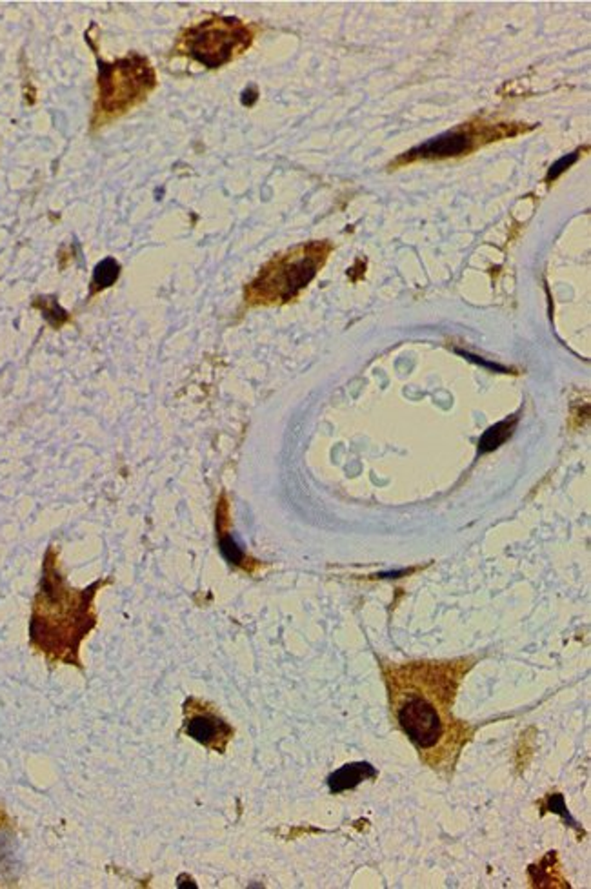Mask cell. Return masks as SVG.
I'll return each instance as SVG.
<instances>
[{"mask_svg":"<svg viewBox=\"0 0 591 889\" xmlns=\"http://www.w3.org/2000/svg\"><path fill=\"white\" fill-rule=\"evenodd\" d=\"M118 277V265L113 259H104L97 268L93 276V290H102L109 285H113Z\"/></svg>","mask_w":591,"mask_h":889,"instance_id":"cell-9","label":"cell"},{"mask_svg":"<svg viewBox=\"0 0 591 889\" xmlns=\"http://www.w3.org/2000/svg\"><path fill=\"white\" fill-rule=\"evenodd\" d=\"M577 157H578V155H577V154H573V155H569V157H564V159H560V161H559V163H557V164H555V166L551 168V172H549V175H548V181H551V179H557V177L560 175V172H564V170H566V168H568V166H569L571 163H575V161H577Z\"/></svg>","mask_w":591,"mask_h":889,"instance_id":"cell-11","label":"cell"},{"mask_svg":"<svg viewBox=\"0 0 591 889\" xmlns=\"http://www.w3.org/2000/svg\"><path fill=\"white\" fill-rule=\"evenodd\" d=\"M220 550H222L224 558H226L227 562L236 564V566L243 564V560H245V552L239 548V545H236V543L233 541V538L224 536V538L220 539Z\"/></svg>","mask_w":591,"mask_h":889,"instance_id":"cell-10","label":"cell"},{"mask_svg":"<svg viewBox=\"0 0 591 889\" xmlns=\"http://www.w3.org/2000/svg\"><path fill=\"white\" fill-rule=\"evenodd\" d=\"M515 425H517V417L513 416L512 419H504V421H501V423H497V425L490 426V428L486 430V434H485V435L481 437V441H479V451H481L483 454H486V453H492V451H495L497 447H501V444H503V443H504V441H506V439L513 434Z\"/></svg>","mask_w":591,"mask_h":889,"instance_id":"cell-8","label":"cell"},{"mask_svg":"<svg viewBox=\"0 0 591 889\" xmlns=\"http://www.w3.org/2000/svg\"><path fill=\"white\" fill-rule=\"evenodd\" d=\"M524 128L513 130L510 125H462L460 128L448 132L440 137H435L410 152H406L402 157L395 161V164H404V163H419V161H435V159H446V157H455L460 154H467L477 150L485 143H492L503 137H512L521 134Z\"/></svg>","mask_w":591,"mask_h":889,"instance_id":"cell-5","label":"cell"},{"mask_svg":"<svg viewBox=\"0 0 591 889\" xmlns=\"http://www.w3.org/2000/svg\"><path fill=\"white\" fill-rule=\"evenodd\" d=\"M252 32L239 21L213 19L206 21L182 35V53L208 68H218L235 55L243 53L252 44Z\"/></svg>","mask_w":591,"mask_h":889,"instance_id":"cell-4","label":"cell"},{"mask_svg":"<svg viewBox=\"0 0 591 889\" xmlns=\"http://www.w3.org/2000/svg\"><path fill=\"white\" fill-rule=\"evenodd\" d=\"M98 121L116 117L141 102L155 86V73L141 57L100 66Z\"/></svg>","mask_w":591,"mask_h":889,"instance_id":"cell-3","label":"cell"},{"mask_svg":"<svg viewBox=\"0 0 591 889\" xmlns=\"http://www.w3.org/2000/svg\"><path fill=\"white\" fill-rule=\"evenodd\" d=\"M471 658L386 665L384 677L397 725L433 769H453L473 729L455 718L453 702Z\"/></svg>","mask_w":591,"mask_h":889,"instance_id":"cell-1","label":"cell"},{"mask_svg":"<svg viewBox=\"0 0 591 889\" xmlns=\"http://www.w3.org/2000/svg\"><path fill=\"white\" fill-rule=\"evenodd\" d=\"M548 809H549V811H555V813H560V815H564L566 819H569V817H568V811H564L566 808H564V800H562V797H560V795H553V797H549V799H548Z\"/></svg>","mask_w":591,"mask_h":889,"instance_id":"cell-12","label":"cell"},{"mask_svg":"<svg viewBox=\"0 0 591 889\" xmlns=\"http://www.w3.org/2000/svg\"><path fill=\"white\" fill-rule=\"evenodd\" d=\"M375 776H377V769L366 762L346 763L328 778V786L331 793H342L347 790H355L361 782L372 781Z\"/></svg>","mask_w":591,"mask_h":889,"instance_id":"cell-7","label":"cell"},{"mask_svg":"<svg viewBox=\"0 0 591 889\" xmlns=\"http://www.w3.org/2000/svg\"><path fill=\"white\" fill-rule=\"evenodd\" d=\"M186 733L204 745L222 749L231 735V729L218 716L211 713H199L188 720Z\"/></svg>","mask_w":591,"mask_h":889,"instance_id":"cell-6","label":"cell"},{"mask_svg":"<svg viewBox=\"0 0 591 889\" xmlns=\"http://www.w3.org/2000/svg\"><path fill=\"white\" fill-rule=\"evenodd\" d=\"M329 252V243L317 241L277 256L250 285L246 301L250 304H275L297 297L322 268Z\"/></svg>","mask_w":591,"mask_h":889,"instance_id":"cell-2","label":"cell"}]
</instances>
